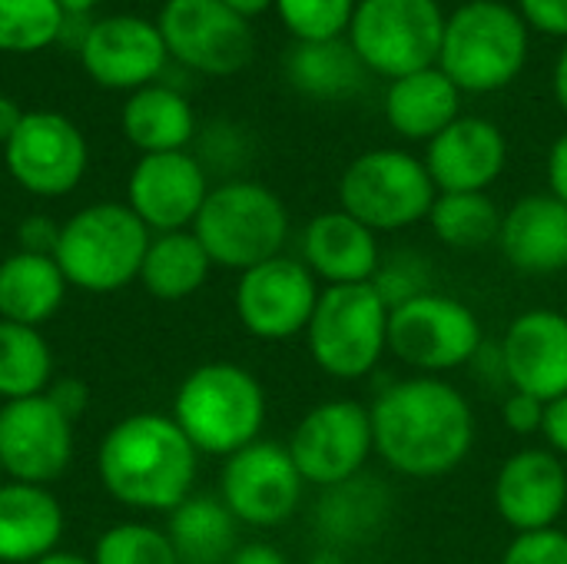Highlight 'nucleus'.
<instances>
[{
    "mask_svg": "<svg viewBox=\"0 0 567 564\" xmlns=\"http://www.w3.org/2000/svg\"><path fill=\"white\" fill-rule=\"evenodd\" d=\"M375 455L389 472L415 482L452 475L475 449L478 419L468 396L445 376H409L375 392Z\"/></svg>",
    "mask_w": 567,
    "mask_h": 564,
    "instance_id": "f257e3e1",
    "label": "nucleus"
},
{
    "mask_svg": "<svg viewBox=\"0 0 567 564\" xmlns=\"http://www.w3.org/2000/svg\"><path fill=\"white\" fill-rule=\"evenodd\" d=\"M47 396H50V402H53L70 422H76V419L86 412V406H90V389H86L80 379H53L50 389H47Z\"/></svg>",
    "mask_w": 567,
    "mask_h": 564,
    "instance_id": "79ce46f5",
    "label": "nucleus"
},
{
    "mask_svg": "<svg viewBox=\"0 0 567 564\" xmlns=\"http://www.w3.org/2000/svg\"><path fill=\"white\" fill-rule=\"evenodd\" d=\"M229 564H289V558L269 542H249V545H239L233 552Z\"/></svg>",
    "mask_w": 567,
    "mask_h": 564,
    "instance_id": "a18cd8bd",
    "label": "nucleus"
},
{
    "mask_svg": "<svg viewBox=\"0 0 567 564\" xmlns=\"http://www.w3.org/2000/svg\"><path fill=\"white\" fill-rule=\"evenodd\" d=\"M173 419L199 455L229 459L259 442L266 425V389L246 366L206 362L176 389Z\"/></svg>",
    "mask_w": 567,
    "mask_h": 564,
    "instance_id": "7ed1b4c3",
    "label": "nucleus"
},
{
    "mask_svg": "<svg viewBox=\"0 0 567 564\" xmlns=\"http://www.w3.org/2000/svg\"><path fill=\"white\" fill-rule=\"evenodd\" d=\"M306 485L329 489L369 469L375 455L369 406L355 399H326L312 406L286 442Z\"/></svg>",
    "mask_w": 567,
    "mask_h": 564,
    "instance_id": "9b49d317",
    "label": "nucleus"
},
{
    "mask_svg": "<svg viewBox=\"0 0 567 564\" xmlns=\"http://www.w3.org/2000/svg\"><path fill=\"white\" fill-rule=\"evenodd\" d=\"M206 196V170L186 150L140 156L126 183V206L143 219L150 233L193 229Z\"/></svg>",
    "mask_w": 567,
    "mask_h": 564,
    "instance_id": "f3484780",
    "label": "nucleus"
},
{
    "mask_svg": "<svg viewBox=\"0 0 567 564\" xmlns=\"http://www.w3.org/2000/svg\"><path fill=\"white\" fill-rule=\"evenodd\" d=\"M309 564H349V555H346V552H336V548L319 545V548L309 555Z\"/></svg>",
    "mask_w": 567,
    "mask_h": 564,
    "instance_id": "8fccbe9b",
    "label": "nucleus"
},
{
    "mask_svg": "<svg viewBox=\"0 0 567 564\" xmlns=\"http://www.w3.org/2000/svg\"><path fill=\"white\" fill-rule=\"evenodd\" d=\"M505 163V133L482 116H458L425 150V170L439 193H485Z\"/></svg>",
    "mask_w": 567,
    "mask_h": 564,
    "instance_id": "412c9836",
    "label": "nucleus"
},
{
    "mask_svg": "<svg viewBox=\"0 0 567 564\" xmlns=\"http://www.w3.org/2000/svg\"><path fill=\"white\" fill-rule=\"evenodd\" d=\"M37 564H93V558L73 555V552H50L47 558H40Z\"/></svg>",
    "mask_w": 567,
    "mask_h": 564,
    "instance_id": "603ef678",
    "label": "nucleus"
},
{
    "mask_svg": "<svg viewBox=\"0 0 567 564\" xmlns=\"http://www.w3.org/2000/svg\"><path fill=\"white\" fill-rule=\"evenodd\" d=\"M319 293L322 286L309 273V266L282 253L239 273L233 306L249 336L262 342H286L306 336Z\"/></svg>",
    "mask_w": 567,
    "mask_h": 564,
    "instance_id": "4468645a",
    "label": "nucleus"
},
{
    "mask_svg": "<svg viewBox=\"0 0 567 564\" xmlns=\"http://www.w3.org/2000/svg\"><path fill=\"white\" fill-rule=\"evenodd\" d=\"M20 120H23V110H20L10 96H3V93H0V146L17 133Z\"/></svg>",
    "mask_w": 567,
    "mask_h": 564,
    "instance_id": "49530a36",
    "label": "nucleus"
},
{
    "mask_svg": "<svg viewBox=\"0 0 567 564\" xmlns=\"http://www.w3.org/2000/svg\"><path fill=\"white\" fill-rule=\"evenodd\" d=\"M389 306L365 286H322L306 329V346L319 372L336 382L372 376L389 352Z\"/></svg>",
    "mask_w": 567,
    "mask_h": 564,
    "instance_id": "0eeeda50",
    "label": "nucleus"
},
{
    "mask_svg": "<svg viewBox=\"0 0 567 564\" xmlns=\"http://www.w3.org/2000/svg\"><path fill=\"white\" fill-rule=\"evenodd\" d=\"M166 535L179 564H229L239 548V522L219 495H189L169 512Z\"/></svg>",
    "mask_w": 567,
    "mask_h": 564,
    "instance_id": "c756f323",
    "label": "nucleus"
},
{
    "mask_svg": "<svg viewBox=\"0 0 567 564\" xmlns=\"http://www.w3.org/2000/svg\"><path fill=\"white\" fill-rule=\"evenodd\" d=\"M458 116H462V90L439 66L392 80L385 93V120L405 140L429 143Z\"/></svg>",
    "mask_w": 567,
    "mask_h": 564,
    "instance_id": "a878e982",
    "label": "nucleus"
},
{
    "mask_svg": "<svg viewBox=\"0 0 567 564\" xmlns=\"http://www.w3.org/2000/svg\"><path fill=\"white\" fill-rule=\"evenodd\" d=\"M528 57L525 20L498 0H472L445 17L439 70L462 93H492L508 86Z\"/></svg>",
    "mask_w": 567,
    "mask_h": 564,
    "instance_id": "423d86ee",
    "label": "nucleus"
},
{
    "mask_svg": "<svg viewBox=\"0 0 567 564\" xmlns=\"http://www.w3.org/2000/svg\"><path fill=\"white\" fill-rule=\"evenodd\" d=\"M392 515H395V495L389 482L365 469L349 482L319 489L312 509V532L319 545L349 555L382 539Z\"/></svg>",
    "mask_w": 567,
    "mask_h": 564,
    "instance_id": "4be33fe9",
    "label": "nucleus"
},
{
    "mask_svg": "<svg viewBox=\"0 0 567 564\" xmlns=\"http://www.w3.org/2000/svg\"><path fill=\"white\" fill-rule=\"evenodd\" d=\"M485 346L478 312L445 293H429L389 312V352L415 376H445L472 366Z\"/></svg>",
    "mask_w": 567,
    "mask_h": 564,
    "instance_id": "1a4fd4ad",
    "label": "nucleus"
},
{
    "mask_svg": "<svg viewBox=\"0 0 567 564\" xmlns=\"http://www.w3.org/2000/svg\"><path fill=\"white\" fill-rule=\"evenodd\" d=\"M542 435H545V449H551L558 459L567 462V396L555 399L545 406V425H542Z\"/></svg>",
    "mask_w": 567,
    "mask_h": 564,
    "instance_id": "37998d69",
    "label": "nucleus"
},
{
    "mask_svg": "<svg viewBox=\"0 0 567 564\" xmlns=\"http://www.w3.org/2000/svg\"><path fill=\"white\" fill-rule=\"evenodd\" d=\"M372 289L385 299L389 309L412 302L419 296H429L439 289L435 283V266L425 253L419 249H395V253H382L379 273L372 279Z\"/></svg>",
    "mask_w": 567,
    "mask_h": 564,
    "instance_id": "c9c22d12",
    "label": "nucleus"
},
{
    "mask_svg": "<svg viewBox=\"0 0 567 564\" xmlns=\"http://www.w3.org/2000/svg\"><path fill=\"white\" fill-rule=\"evenodd\" d=\"M193 233L213 266L246 273L282 256L289 243V209L269 186L256 180H229L209 189Z\"/></svg>",
    "mask_w": 567,
    "mask_h": 564,
    "instance_id": "39448f33",
    "label": "nucleus"
},
{
    "mask_svg": "<svg viewBox=\"0 0 567 564\" xmlns=\"http://www.w3.org/2000/svg\"><path fill=\"white\" fill-rule=\"evenodd\" d=\"M498 564H567V532H525L508 542Z\"/></svg>",
    "mask_w": 567,
    "mask_h": 564,
    "instance_id": "4c0bfd02",
    "label": "nucleus"
},
{
    "mask_svg": "<svg viewBox=\"0 0 567 564\" xmlns=\"http://www.w3.org/2000/svg\"><path fill=\"white\" fill-rule=\"evenodd\" d=\"M56 236H60V226H53L47 216H30V219H23V223L17 226V239H20V249H23V253L53 256Z\"/></svg>",
    "mask_w": 567,
    "mask_h": 564,
    "instance_id": "a19ab883",
    "label": "nucleus"
},
{
    "mask_svg": "<svg viewBox=\"0 0 567 564\" xmlns=\"http://www.w3.org/2000/svg\"><path fill=\"white\" fill-rule=\"evenodd\" d=\"M0 475H3V469H0Z\"/></svg>",
    "mask_w": 567,
    "mask_h": 564,
    "instance_id": "864d4df0",
    "label": "nucleus"
},
{
    "mask_svg": "<svg viewBox=\"0 0 567 564\" xmlns=\"http://www.w3.org/2000/svg\"><path fill=\"white\" fill-rule=\"evenodd\" d=\"M502 209L488 193H439L429 226L435 239L458 253H478L485 246H498Z\"/></svg>",
    "mask_w": 567,
    "mask_h": 564,
    "instance_id": "2f4dec72",
    "label": "nucleus"
},
{
    "mask_svg": "<svg viewBox=\"0 0 567 564\" xmlns=\"http://www.w3.org/2000/svg\"><path fill=\"white\" fill-rule=\"evenodd\" d=\"M60 7H63V13L66 17H86L93 7H100L103 0H56Z\"/></svg>",
    "mask_w": 567,
    "mask_h": 564,
    "instance_id": "3c124183",
    "label": "nucleus"
},
{
    "mask_svg": "<svg viewBox=\"0 0 567 564\" xmlns=\"http://www.w3.org/2000/svg\"><path fill=\"white\" fill-rule=\"evenodd\" d=\"M66 286L53 256L17 249L0 263V319L40 329L63 306Z\"/></svg>",
    "mask_w": 567,
    "mask_h": 564,
    "instance_id": "bb28decb",
    "label": "nucleus"
},
{
    "mask_svg": "<svg viewBox=\"0 0 567 564\" xmlns=\"http://www.w3.org/2000/svg\"><path fill=\"white\" fill-rule=\"evenodd\" d=\"M93 564H179L163 529L146 522H120L93 545Z\"/></svg>",
    "mask_w": 567,
    "mask_h": 564,
    "instance_id": "f704fd0d",
    "label": "nucleus"
},
{
    "mask_svg": "<svg viewBox=\"0 0 567 564\" xmlns=\"http://www.w3.org/2000/svg\"><path fill=\"white\" fill-rule=\"evenodd\" d=\"M508 389L542 399L567 396V312L535 306L518 312L498 339Z\"/></svg>",
    "mask_w": 567,
    "mask_h": 564,
    "instance_id": "aec40b11",
    "label": "nucleus"
},
{
    "mask_svg": "<svg viewBox=\"0 0 567 564\" xmlns=\"http://www.w3.org/2000/svg\"><path fill=\"white\" fill-rule=\"evenodd\" d=\"M349 33L365 70L402 80L439 63L445 13L435 0H362Z\"/></svg>",
    "mask_w": 567,
    "mask_h": 564,
    "instance_id": "9d476101",
    "label": "nucleus"
},
{
    "mask_svg": "<svg viewBox=\"0 0 567 564\" xmlns=\"http://www.w3.org/2000/svg\"><path fill=\"white\" fill-rule=\"evenodd\" d=\"M439 189L425 160L405 150H369L339 180V209L372 233H402L429 219Z\"/></svg>",
    "mask_w": 567,
    "mask_h": 564,
    "instance_id": "6e6552de",
    "label": "nucleus"
},
{
    "mask_svg": "<svg viewBox=\"0 0 567 564\" xmlns=\"http://www.w3.org/2000/svg\"><path fill=\"white\" fill-rule=\"evenodd\" d=\"M156 27L166 53L209 76H233L252 60V27L223 0H166Z\"/></svg>",
    "mask_w": 567,
    "mask_h": 564,
    "instance_id": "ddd939ff",
    "label": "nucleus"
},
{
    "mask_svg": "<svg viewBox=\"0 0 567 564\" xmlns=\"http://www.w3.org/2000/svg\"><path fill=\"white\" fill-rule=\"evenodd\" d=\"M73 459V422L50 402L30 396L0 406V469L10 482L50 485Z\"/></svg>",
    "mask_w": 567,
    "mask_h": 564,
    "instance_id": "dca6fc26",
    "label": "nucleus"
},
{
    "mask_svg": "<svg viewBox=\"0 0 567 564\" xmlns=\"http://www.w3.org/2000/svg\"><path fill=\"white\" fill-rule=\"evenodd\" d=\"M302 263L319 286H365L382 263L379 233L346 209H326L302 229Z\"/></svg>",
    "mask_w": 567,
    "mask_h": 564,
    "instance_id": "5701e85b",
    "label": "nucleus"
},
{
    "mask_svg": "<svg viewBox=\"0 0 567 564\" xmlns=\"http://www.w3.org/2000/svg\"><path fill=\"white\" fill-rule=\"evenodd\" d=\"M96 472L116 502L140 512H173L193 495L199 452L173 416L136 412L103 435Z\"/></svg>",
    "mask_w": 567,
    "mask_h": 564,
    "instance_id": "f03ea898",
    "label": "nucleus"
},
{
    "mask_svg": "<svg viewBox=\"0 0 567 564\" xmlns=\"http://www.w3.org/2000/svg\"><path fill=\"white\" fill-rule=\"evenodd\" d=\"M90 80L106 90H143L166 66V43L153 20L136 13H113L90 23L76 50Z\"/></svg>",
    "mask_w": 567,
    "mask_h": 564,
    "instance_id": "a211bd4d",
    "label": "nucleus"
},
{
    "mask_svg": "<svg viewBox=\"0 0 567 564\" xmlns=\"http://www.w3.org/2000/svg\"><path fill=\"white\" fill-rule=\"evenodd\" d=\"M196 133L193 106L173 86L150 83L133 90L123 103V136L146 156V153H176Z\"/></svg>",
    "mask_w": 567,
    "mask_h": 564,
    "instance_id": "cd10ccee",
    "label": "nucleus"
},
{
    "mask_svg": "<svg viewBox=\"0 0 567 564\" xmlns=\"http://www.w3.org/2000/svg\"><path fill=\"white\" fill-rule=\"evenodd\" d=\"M555 96H558L561 110L567 113V47L561 50V57H558V66H555Z\"/></svg>",
    "mask_w": 567,
    "mask_h": 564,
    "instance_id": "09e8293b",
    "label": "nucleus"
},
{
    "mask_svg": "<svg viewBox=\"0 0 567 564\" xmlns=\"http://www.w3.org/2000/svg\"><path fill=\"white\" fill-rule=\"evenodd\" d=\"M150 239L153 233L126 203H93L60 226L53 259L70 286L116 293L140 279Z\"/></svg>",
    "mask_w": 567,
    "mask_h": 564,
    "instance_id": "20e7f679",
    "label": "nucleus"
},
{
    "mask_svg": "<svg viewBox=\"0 0 567 564\" xmlns=\"http://www.w3.org/2000/svg\"><path fill=\"white\" fill-rule=\"evenodd\" d=\"M223 3H226L229 10H236L239 17H246V20H249V17H259L262 10H269L276 0H223Z\"/></svg>",
    "mask_w": 567,
    "mask_h": 564,
    "instance_id": "de8ad7c7",
    "label": "nucleus"
},
{
    "mask_svg": "<svg viewBox=\"0 0 567 564\" xmlns=\"http://www.w3.org/2000/svg\"><path fill=\"white\" fill-rule=\"evenodd\" d=\"M548 189L567 206V133H561L548 153Z\"/></svg>",
    "mask_w": 567,
    "mask_h": 564,
    "instance_id": "c03bdc74",
    "label": "nucleus"
},
{
    "mask_svg": "<svg viewBox=\"0 0 567 564\" xmlns=\"http://www.w3.org/2000/svg\"><path fill=\"white\" fill-rule=\"evenodd\" d=\"M63 7L56 0H0V50L40 53L60 40Z\"/></svg>",
    "mask_w": 567,
    "mask_h": 564,
    "instance_id": "72a5a7b5",
    "label": "nucleus"
},
{
    "mask_svg": "<svg viewBox=\"0 0 567 564\" xmlns=\"http://www.w3.org/2000/svg\"><path fill=\"white\" fill-rule=\"evenodd\" d=\"M53 382V352L40 329L0 319V399L43 396Z\"/></svg>",
    "mask_w": 567,
    "mask_h": 564,
    "instance_id": "473e14b6",
    "label": "nucleus"
},
{
    "mask_svg": "<svg viewBox=\"0 0 567 564\" xmlns=\"http://www.w3.org/2000/svg\"><path fill=\"white\" fill-rule=\"evenodd\" d=\"M492 505L515 535L558 529L567 512V462L545 445L508 455L495 475Z\"/></svg>",
    "mask_w": 567,
    "mask_h": 564,
    "instance_id": "6ab92c4d",
    "label": "nucleus"
},
{
    "mask_svg": "<svg viewBox=\"0 0 567 564\" xmlns=\"http://www.w3.org/2000/svg\"><path fill=\"white\" fill-rule=\"evenodd\" d=\"M213 273V259L193 229L156 233L146 246L140 283L159 302H183L196 296Z\"/></svg>",
    "mask_w": 567,
    "mask_h": 564,
    "instance_id": "c85d7f7f",
    "label": "nucleus"
},
{
    "mask_svg": "<svg viewBox=\"0 0 567 564\" xmlns=\"http://www.w3.org/2000/svg\"><path fill=\"white\" fill-rule=\"evenodd\" d=\"M296 40H336L355 13V0H276Z\"/></svg>",
    "mask_w": 567,
    "mask_h": 564,
    "instance_id": "e433bc0d",
    "label": "nucleus"
},
{
    "mask_svg": "<svg viewBox=\"0 0 567 564\" xmlns=\"http://www.w3.org/2000/svg\"><path fill=\"white\" fill-rule=\"evenodd\" d=\"M498 253L522 276H558L567 269V206L551 193L522 196L502 216Z\"/></svg>",
    "mask_w": 567,
    "mask_h": 564,
    "instance_id": "b1692460",
    "label": "nucleus"
},
{
    "mask_svg": "<svg viewBox=\"0 0 567 564\" xmlns=\"http://www.w3.org/2000/svg\"><path fill=\"white\" fill-rule=\"evenodd\" d=\"M522 13L532 27L551 37H567V0H522Z\"/></svg>",
    "mask_w": 567,
    "mask_h": 564,
    "instance_id": "ea45409f",
    "label": "nucleus"
},
{
    "mask_svg": "<svg viewBox=\"0 0 567 564\" xmlns=\"http://www.w3.org/2000/svg\"><path fill=\"white\" fill-rule=\"evenodd\" d=\"M502 425L512 432V435H542V425H545V402L535 399V396H525V392H515L508 389V396L502 399Z\"/></svg>",
    "mask_w": 567,
    "mask_h": 564,
    "instance_id": "58836bf2",
    "label": "nucleus"
},
{
    "mask_svg": "<svg viewBox=\"0 0 567 564\" xmlns=\"http://www.w3.org/2000/svg\"><path fill=\"white\" fill-rule=\"evenodd\" d=\"M289 83L312 100H346L365 83V63L352 43L336 40H299L286 57Z\"/></svg>",
    "mask_w": 567,
    "mask_h": 564,
    "instance_id": "7c9ffc66",
    "label": "nucleus"
},
{
    "mask_svg": "<svg viewBox=\"0 0 567 564\" xmlns=\"http://www.w3.org/2000/svg\"><path fill=\"white\" fill-rule=\"evenodd\" d=\"M63 539V509L47 485L0 482V564H37Z\"/></svg>",
    "mask_w": 567,
    "mask_h": 564,
    "instance_id": "393cba45",
    "label": "nucleus"
},
{
    "mask_svg": "<svg viewBox=\"0 0 567 564\" xmlns=\"http://www.w3.org/2000/svg\"><path fill=\"white\" fill-rule=\"evenodd\" d=\"M3 163L17 186L33 196H66L86 173L90 150L76 123L53 110L23 113L17 133L3 143Z\"/></svg>",
    "mask_w": 567,
    "mask_h": 564,
    "instance_id": "2eb2a0df",
    "label": "nucleus"
},
{
    "mask_svg": "<svg viewBox=\"0 0 567 564\" xmlns=\"http://www.w3.org/2000/svg\"><path fill=\"white\" fill-rule=\"evenodd\" d=\"M306 495V482L282 442L259 439L226 459L219 475V499L239 525L279 529Z\"/></svg>",
    "mask_w": 567,
    "mask_h": 564,
    "instance_id": "f8f14e48",
    "label": "nucleus"
}]
</instances>
